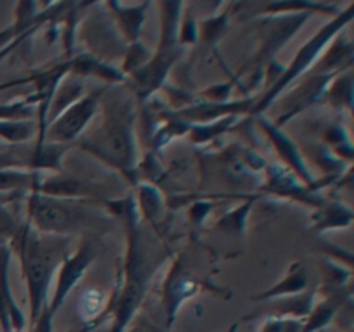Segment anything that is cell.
<instances>
[{
  "instance_id": "3957f363",
  "label": "cell",
  "mask_w": 354,
  "mask_h": 332,
  "mask_svg": "<svg viewBox=\"0 0 354 332\" xmlns=\"http://www.w3.org/2000/svg\"><path fill=\"white\" fill-rule=\"evenodd\" d=\"M30 210L38 227L52 232L69 230L76 227L83 218L82 208L37 196L31 199Z\"/></svg>"
},
{
  "instance_id": "52a82bcc",
  "label": "cell",
  "mask_w": 354,
  "mask_h": 332,
  "mask_svg": "<svg viewBox=\"0 0 354 332\" xmlns=\"http://www.w3.org/2000/svg\"><path fill=\"white\" fill-rule=\"evenodd\" d=\"M92 251H93L92 246L85 244L78 252H76L75 256H73V258H69L68 261L64 263L61 277H59L57 289H55L54 299H52V303L48 304V310H50L52 317H54L55 311L62 306L64 299L68 297L69 290H71L73 286L78 282V279L83 275V272L86 270L88 263L93 259V256L95 255H93Z\"/></svg>"
},
{
  "instance_id": "5b68a950",
  "label": "cell",
  "mask_w": 354,
  "mask_h": 332,
  "mask_svg": "<svg viewBox=\"0 0 354 332\" xmlns=\"http://www.w3.org/2000/svg\"><path fill=\"white\" fill-rule=\"evenodd\" d=\"M9 256L7 246L0 244V327L2 332H23L26 318L10 293Z\"/></svg>"
},
{
  "instance_id": "7a4b0ae2",
  "label": "cell",
  "mask_w": 354,
  "mask_h": 332,
  "mask_svg": "<svg viewBox=\"0 0 354 332\" xmlns=\"http://www.w3.org/2000/svg\"><path fill=\"white\" fill-rule=\"evenodd\" d=\"M349 19H351V9H349L348 12H346L342 17H337V19L332 21V23L328 24V26H325L324 30H322L320 33H318L317 37L313 38V40L308 42V44L304 45L303 48H301L299 54L296 55V59H294V61H292V64H290L289 68L286 69V73H283L282 78H280L279 82L275 83V86H273V89L270 90L268 93H266V97L261 100V102H259V106L256 107V109L261 111L263 107L268 106V104L273 100V97H275L277 93L280 92V90H283V86H286L287 83L292 82V80L296 78L297 75H301V73H303V69H306L308 66H310V62L313 61L315 57H317L318 52L322 50V47H324V45L328 42V38H330L332 35H334L335 31H337L339 28L342 26V24L348 23Z\"/></svg>"
},
{
  "instance_id": "7c38bea8",
  "label": "cell",
  "mask_w": 354,
  "mask_h": 332,
  "mask_svg": "<svg viewBox=\"0 0 354 332\" xmlns=\"http://www.w3.org/2000/svg\"><path fill=\"white\" fill-rule=\"evenodd\" d=\"M131 332H152V331H149V329L144 327V325H138V327H135Z\"/></svg>"
},
{
  "instance_id": "30bf717a",
  "label": "cell",
  "mask_w": 354,
  "mask_h": 332,
  "mask_svg": "<svg viewBox=\"0 0 354 332\" xmlns=\"http://www.w3.org/2000/svg\"><path fill=\"white\" fill-rule=\"evenodd\" d=\"M33 133V124L26 121H0V137L9 142L26 140Z\"/></svg>"
},
{
  "instance_id": "8fae6325",
  "label": "cell",
  "mask_w": 354,
  "mask_h": 332,
  "mask_svg": "<svg viewBox=\"0 0 354 332\" xmlns=\"http://www.w3.org/2000/svg\"><path fill=\"white\" fill-rule=\"evenodd\" d=\"M303 325L297 320H283V318H277V320H268L261 327L259 332H301Z\"/></svg>"
},
{
  "instance_id": "277c9868",
  "label": "cell",
  "mask_w": 354,
  "mask_h": 332,
  "mask_svg": "<svg viewBox=\"0 0 354 332\" xmlns=\"http://www.w3.org/2000/svg\"><path fill=\"white\" fill-rule=\"evenodd\" d=\"M95 147L100 154H106L121 168H130L133 159V137L128 123H124L121 118H113L97 135Z\"/></svg>"
},
{
  "instance_id": "8992f818",
  "label": "cell",
  "mask_w": 354,
  "mask_h": 332,
  "mask_svg": "<svg viewBox=\"0 0 354 332\" xmlns=\"http://www.w3.org/2000/svg\"><path fill=\"white\" fill-rule=\"evenodd\" d=\"M99 95H100V90L97 92L90 93L86 95L85 99L80 100L78 104H75L73 107H69L66 111L64 116L54 124L52 128L50 135L55 138V140H73L80 131L83 130L86 123H88L90 118L93 116L95 113V107L97 102H99Z\"/></svg>"
},
{
  "instance_id": "9c48e42d",
  "label": "cell",
  "mask_w": 354,
  "mask_h": 332,
  "mask_svg": "<svg viewBox=\"0 0 354 332\" xmlns=\"http://www.w3.org/2000/svg\"><path fill=\"white\" fill-rule=\"evenodd\" d=\"M306 287V275H304L303 268L301 266H294V270L290 272V275L287 277L283 282H280L279 286H275L273 289L266 290L265 294H259L254 299H266V297L273 296H282V294H290V293H299Z\"/></svg>"
},
{
  "instance_id": "6da1fadb",
  "label": "cell",
  "mask_w": 354,
  "mask_h": 332,
  "mask_svg": "<svg viewBox=\"0 0 354 332\" xmlns=\"http://www.w3.org/2000/svg\"><path fill=\"white\" fill-rule=\"evenodd\" d=\"M19 252L28 284V296H30V327H33L40 315L48 308V282L57 258L55 251L47 242L37 239L28 230L19 235Z\"/></svg>"
},
{
  "instance_id": "ba28073f",
  "label": "cell",
  "mask_w": 354,
  "mask_h": 332,
  "mask_svg": "<svg viewBox=\"0 0 354 332\" xmlns=\"http://www.w3.org/2000/svg\"><path fill=\"white\" fill-rule=\"evenodd\" d=\"M339 306H341V299L339 297H330V299L318 304L313 313L310 315V318L306 320V324L301 327V332H317L320 329L327 327L334 320Z\"/></svg>"
}]
</instances>
